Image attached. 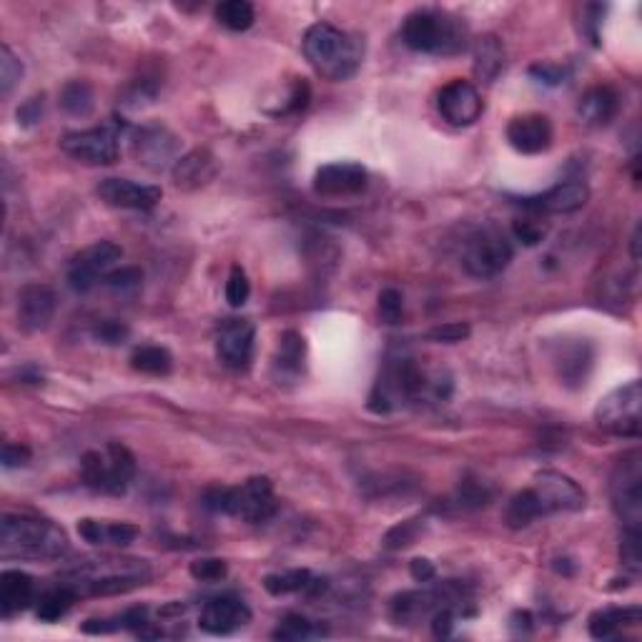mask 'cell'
I'll return each instance as SVG.
<instances>
[{
	"instance_id": "cell-1",
	"label": "cell",
	"mask_w": 642,
	"mask_h": 642,
	"mask_svg": "<svg viewBox=\"0 0 642 642\" xmlns=\"http://www.w3.org/2000/svg\"><path fill=\"white\" fill-rule=\"evenodd\" d=\"M301 48L311 68L329 81H349L364 61L362 38L332 23H314L304 33Z\"/></svg>"
},
{
	"instance_id": "cell-2",
	"label": "cell",
	"mask_w": 642,
	"mask_h": 642,
	"mask_svg": "<svg viewBox=\"0 0 642 642\" xmlns=\"http://www.w3.org/2000/svg\"><path fill=\"white\" fill-rule=\"evenodd\" d=\"M0 552L21 560H61L68 552V537L56 522L33 515H3Z\"/></svg>"
},
{
	"instance_id": "cell-3",
	"label": "cell",
	"mask_w": 642,
	"mask_h": 642,
	"mask_svg": "<svg viewBox=\"0 0 642 642\" xmlns=\"http://www.w3.org/2000/svg\"><path fill=\"white\" fill-rule=\"evenodd\" d=\"M432 389L437 399H447V392H442V384L429 382L424 369L414 362L412 357H389L374 382L372 394H369V409L374 414H389L414 399L424 397V392Z\"/></svg>"
},
{
	"instance_id": "cell-4",
	"label": "cell",
	"mask_w": 642,
	"mask_h": 642,
	"mask_svg": "<svg viewBox=\"0 0 642 642\" xmlns=\"http://www.w3.org/2000/svg\"><path fill=\"white\" fill-rule=\"evenodd\" d=\"M68 582L78 595H118L146 585L151 567L133 557H98L86 560L68 572Z\"/></svg>"
},
{
	"instance_id": "cell-5",
	"label": "cell",
	"mask_w": 642,
	"mask_h": 642,
	"mask_svg": "<svg viewBox=\"0 0 642 642\" xmlns=\"http://www.w3.org/2000/svg\"><path fill=\"white\" fill-rule=\"evenodd\" d=\"M404 46L427 56H457L467 48L469 31L459 18L434 8H422L404 18Z\"/></svg>"
},
{
	"instance_id": "cell-6",
	"label": "cell",
	"mask_w": 642,
	"mask_h": 642,
	"mask_svg": "<svg viewBox=\"0 0 642 642\" xmlns=\"http://www.w3.org/2000/svg\"><path fill=\"white\" fill-rule=\"evenodd\" d=\"M204 507L219 515L239 517L249 525H261L276 512L274 485L269 477H251L239 487H211L204 492Z\"/></svg>"
},
{
	"instance_id": "cell-7",
	"label": "cell",
	"mask_w": 642,
	"mask_h": 642,
	"mask_svg": "<svg viewBox=\"0 0 642 642\" xmlns=\"http://www.w3.org/2000/svg\"><path fill=\"white\" fill-rule=\"evenodd\" d=\"M83 485L101 495H123L136 477V457L123 444L111 442L103 449H91L81 459Z\"/></svg>"
},
{
	"instance_id": "cell-8",
	"label": "cell",
	"mask_w": 642,
	"mask_h": 642,
	"mask_svg": "<svg viewBox=\"0 0 642 642\" xmlns=\"http://www.w3.org/2000/svg\"><path fill=\"white\" fill-rule=\"evenodd\" d=\"M595 422L602 432L612 437L637 439L642 432V387L637 379L612 389L600 399L595 409Z\"/></svg>"
},
{
	"instance_id": "cell-9",
	"label": "cell",
	"mask_w": 642,
	"mask_h": 642,
	"mask_svg": "<svg viewBox=\"0 0 642 642\" xmlns=\"http://www.w3.org/2000/svg\"><path fill=\"white\" fill-rule=\"evenodd\" d=\"M610 500L615 515L627 530H640L642 522V454L630 449L617 459L610 474Z\"/></svg>"
},
{
	"instance_id": "cell-10",
	"label": "cell",
	"mask_w": 642,
	"mask_h": 642,
	"mask_svg": "<svg viewBox=\"0 0 642 642\" xmlns=\"http://www.w3.org/2000/svg\"><path fill=\"white\" fill-rule=\"evenodd\" d=\"M512 256L515 251H512L510 239L495 226H485V229L474 231L464 244L462 266L474 279H492L510 266Z\"/></svg>"
},
{
	"instance_id": "cell-11",
	"label": "cell",
	"mask_w": 642,
	"mask_h": 642,
	"mask_svg": "<svg viewBox=\"0 0 642 642\" xmlns=\"http://www.w3.org/2000/svg\"><path fill=\"white\" fill-rule=\"evenodd\" d=\"M61 148L86 166H111L121 153V128L118 123H106L86 131H71L61 138Z\"/></svg>"
},
{
	"instance_id": "cell-12",
	"label": "cell",
	"mask_w": 642,
	"mask_h": 642,
	"mask_svg": "<svg viewBox=\"0 0 642 642\" xmlns=\"http://www.w3.org/2000/svg\"><path fill=\"white\" fill-rule=\"evenodd\" d=\"M121 259L123 249L113 241H96V244L86 246L68 264V286L78 294H86L98 281L106 279Z\"/></svg>"
},
{
	"instance_id": "cell-13",
	"label": "cell",
	"mask_w": 642,
	"mask_h": 642,
	"mask_svg": "<svg viewBox=\"0 0 642 642\" xmlns=\"http://www.w3.org/2000/svg\"><path fill=\"white\" fill-rule=\"evenodd\" d=\"M457 600H462V590L454 585H439L434 590H407L394 597L389 605V617L397 625H417L429 620L442 607H454Z\"/></svg>"
},
{
	"instance_id": "cell-14",
	"label": "cell",
	"mask_w": 642,
	"mask_h": 642,
	"mask_svg": "<svg viewBox=\"0 0 642 642\" xmlns=\"http://www.w3.org/2000/svg\"><path fill=\"white\" fill-rule=\"evenodd\" d=\"M133 156L148 171H164L179 161V138L166 126H141L133 133Z\"/></svg>"
},
{
	"instance_id": "cell-15",
	"label": "cell",
	"mask_w": 642,
	"mask_h": 642,
	"mask_svg": "<svg viewBox=\"0 0 642 642\" xmlns=\"http://www.w3.org/2000/svg\"><path fill=\"white\" fill-rule=\"evenodd\" d=\"M532 490L540 500L545 517L555 515V512H580L587 502L585 492L575 479L555 472V469H545V472L537 474Z\"/></svg>"
},
{
	"instance_id": "cell-16",
	"label": "cell",
	"mask_w": 642,
	"mask_h": 642,
	"mask_svg": "<svg viewBox=\"0 0 642 642\" xmlns=\"http://www.w3.org/2000/svg\"><path fill=\"white\" fill-rule=\"evenodd\" d=\"M437 108L442 113V118L452 126H472L482 111H485V101L479 96L477 88L472 86L469 81H449L447 86L439 91L437 96Z\"/></svg>"
},
{
	"instance_id": "cell-17",
	"label": "cell",
	"mask_w": 642,
	"mask_h": 642,
	"mask_svg": "<svg viewBox=\"0 0 642 642\" xmlns=\"http://www.w3.org/2000/svg\"><path fill=\"white\" fill-rule=\"evenodd\" d=\"M256 327L249 319H229L216 337L219 362L229 369H246L254 357Z\"/></svg>"
},
{
	"instance_id": "cell-18",
	"label": "cell",
	"mask_w": 642,
	"mask_h": 642,
	"mask_svg": "<svg viewBox=\"0 0 642 642\" xmlns=\"http://www.w3.org/2000/svg\"><path fill=\"white\" fill-rule=\"evenodd\" d=\"M590 199V189L582 181H565V184H557L552 189H547L545 194L537 196H525L517 204L522 209H527L530 214L542 216V214H575Z\"/></svg>"
},
{
	"instance_id": "cell-19",
	"label": "cell",
	"mask_w": 642,
	"mask_h": 642,
	"mask_svg": "<svg viewBox=\"0 0 642 642\" xmlns=\"http://www.w3.org/2000/svg\"><path fill=\"white\" fill-rule=\"evenodd\" d=\"M251 610L244 600L239 597H214L206 602L199 612V627L209 635H229V632L239 630V627L249 625Z\"/></svg>"
},
{
	"instance_id": "cell-20",
	"label": "cell",
	"mask_w": 642,
	"mask_h": 642,
	"mask_svg": "<svg viewBox=\"0 0 642 642\" xmlns=\"http://www.w3.org/2000/svg\"><path fill=\"white\" fill-rule=\"evenodd\" d=\"M552 123L542 113H522L507 123V141L517 153L537 156L552 146Z\"/></svg>"
},
{
	"instance_id": "cell-21",
	"label": "cell",
	"mask_w": 642,
	"mask_h": 642,
	"mask_svg": "<svg viewBox=\"0 0 642 642\" xmlns=\"http://www.w3.org/2000/svg\"><path fill=\"white\" fill-rule=\"evenodd\" d=\"M164 191L151 184H136L131 179H106L98 186V196L113 209L148 211L161 201Z\"/></svg>"
},
{
	"instance_id": "cell-22",
	"label": "cell",
	"mask_w": 642,
	"mask_h": 642,
	"mask_svg": "<svg viewBox=\"0 0 642 642\" xmlns=\"http://www.w3.org/2000/svg\"><path fill=\"white\" fill-rule=\"evenodd\" d=\"M56 316V294L46 284H28L18 294V324L26 332H43Z\"/></svg>"
},
{
	"instance_id": "cell-23",
	"label": "cell",
	"mask_w": 642,
	"mask_h": 642,
	"mask_svg": "<svg viewBox=\"0 0 642 642\" xmlns=\"http://www.w3.org/2000/svg\"><path fill=\"white\" fill-rule=\"evenodd\" d=\"M367 169L352 161H339V164L321 166L314 176V191L321 196H352L364 191L367 186Z\"/></svg>"
},
{
	"instance_id": "cell-24",
	"label": "cell",
	"mask_w": 642,
	"mask_h": 642,
	"mask_svg": "<svg viewBox=\"0 0 642 642\" xmlns=\"http://www.w3.org/2000/svg\"><path fill=\"white\" fill-rule=\"evenodd\" d=\"M36 597V582L23 570H6L0 575V615L13 617L26 610Z\"/></svg>"
},
{
	"instance_id": "cell-25",
	"label": "cell",
	"mask_w": 642,
	"mask_h": 642,
	"mask_svg": "<svg viewBox=\"0 0 642 642\" xmlns=\"http://www.w3.org/2000/svg\"><path fill=\"white\" fill-rule=\"evenodd\" d=\"M216 174V158L211 156L206 148H196V151L186 153L174 164V184L179 189H199V186L209 184Z\"/></svg>"
},
{
	"instance_id": "cell-26",
	"label": "cell",
	"mask_w": 642,
	"mask_h": 642,
	"mask_svg": "<svg viewBox=\"0 0 642 642\" xmlns=\"http://www.w3.org/2000/svg\"><path fill=\"white\" fill-rule=\"evenodd\" d=\"M577 111H580V118L587 126L602 128L607 126V123H612V118L620 111V96H617L610 86L590 88V91L582 96Z\"/></svg>"
},
{
	"instance_id": "cell-27",
	"label": "cell",
	"mask_w": 642,
	"mask_h": 642,
	"mask_svg": "<svg viewBox=\"0 0 642 642\" xmlns=\"http://www.w3.org/2000/svg\"><path fill=\"white\" fill-rule=\"evenodd\" d=\"M592 359H595V354H592V347L587 342L565 344L562 352L555 357L562 382H565L567 387H580V384H585L592 367Z\"/></svg>"
},
{
	"instance_id": "cell-28",
	"label": "cell",
	"mask_w": 642,
	"mask_h": 642,
	"mask_svg": "<svg viewBox=\"0 0 642 642\" xmlns=\"http://www.w3.org/2000/svg\"><path fill=\"white\" fill-rule=\"evenodd\" d=\"M329 582L324 577H314L309 570H286L276 575L264 577V587L271 595H291V592H304V595H319L327 590Z\"/></svg>"
},
{
	"instance_id": "cell-29",
	"label": "cell",
	"mask_w": 642,
	"mask_h": 642,
	"mask_svg": "<svg viewBox=\"0 0 642 642\" xmlns=\"http://www.w3.org/2000/svg\"><path fill=\"white\" fill-rule=\"evenodd\" d=\"M505 71V46L497 36H482L474 41V73L479 81L492 83Z\"/></svg>"
},
{
	"instance_id": "cell-30",
	"label": "cell",
	"mask_w": 642,
	"mask_h": 642,
	"mask_svg": "<svg viewBox=\"0 0 642 642\" xmlns=\"http://www.w3.org/2000/svg\"><path fill=\"white\" fill-rule=\"evenodd\" d=\"M306 359V344L299 332H286L279 339V352L274 359V374L276 379H296L304 372Z\"/></svg>"
},
{
	"instance_id": "cell-31",
	"label": "cell",
	"mask_w": 642,
	"mask_h": 642,
	"mask_svg": "<svg viewBox=\"0 0 642 642\" xmlns=\"http://www.w3.org/2000/svg\"><path fill=\"white\" fill-rule=\"evenodd\" d=\"M637 622H640V607H607L590 617V635L595 640H610L622 627L637 625Z\"/></svg>"
},
{
	"instance_id": "cell-32",
	"label": "cell",
	"mask_w": 642,
	"mask_h": 642,
	"mask_svg": "<svg viewBox=\"0 0 642 642\" xmlns=\"http://www.w3.org/2000/svg\"><path fill=\"white\" fill-rule=\"evenodd\" d=\"M540 517H545V512H542V505H540V500H537V495L532 487L530 490L517 492V495L512 497L505 507V522L512 527V530L530 527L532 522L540 520Z\"/></svg>"
},
{
	"instance_id": "cell-33",
	"label": "cell",
	"mask_w": 642,
	"mask_h": 642,
	"mask_svg": "<svg viewBox=\"0 0 642 642\" xmlns=\"http://www.w3.org/2000/svg\"><path fill=\"white\" fill-rule=\"evenodd\" d=\"M76 600H78V592L73 590L71 585H66V582L58 587H53V590H48L46 595H41V600H38V605H36L38 620H43V622L61 620V617L71 610L73 602Z\"/></svg>"
},
{
	"instance_id": "cell-34",
	"label": "cell",
	"mask_w": 642,
	"mask_h": 642,
	"mask_svg": "<svg viewBox=\"0 0 642 642\" xmlns=\"http://www.w3.org/2000/svg\"><path fill=\"white\" fill-rule=\"evenodd\" d=\"M58 103H61V108L68 116L86 118L96 106V96H93V88L88 81H68L63 86Z\"/></svg>"
},
{
	"instance_id": "cell-35",
	"label": "cell",
	"mask_w": 642,
	"mask_h": 642,
	"mask_svg": "<svg viewBox=\"0 0 642 642\" xmlns=\"http://www.w3.org/2000/svg\"><path fill=\"white\" fill-rule=\"evenodd\" d=\"M131 367L151 377H166L174 369V357L164 347H141L131 354Z\"/></svg>"
},
{
	"instance_id": "cell-36",
	"label": "cell",
	"mask_w": 642,
	"mask_h": 642,
	"mask_svg": "<svg viewBox=\"0 0 642 642\" xmlns=\"http://www.w3.org/2000/svg\"><path fill=\"white\" fill-rule=\"evenodd\" d=\"M216 21L224 28H229V31L241 33L254 26L256 11L246 0H226V3H221V6L216 8Z\"/></svg>"
},
{
	"instance_id": "cell-37",
	"label": "cell",
	"mask_w": 642,
	"mask_h": 642,
	"mask_svg": "<svg viewBox=\"0 0 642 642\" xmlns=\"http://www.w3.org/2000/svg\"><path fill=\"white\" fill-rule=\"evenodd\" d=\"M316 635H324V630L316 627L309 617L299 615V612L286 615L284 620L279 622V627L271 632L274 640H309V637H316Z\"/></svg>"
},
{
	"instance_id": "cell-38",
	"label": "cell",
	"mask_w": 642,
	"mask_h": 642,
	"mask_svg": "<svg viewBox=\"0 0 642 642\" xmlns=\"http://www.w3.org/2000/svg\"><path fill=\"white\" fill-rule=\"evenodd\" d=\"M21 76L23 63L18 61L16 53L8 46L0 48V93H3V96H11V91L18 86Z\"/></svg>"
},
{
	"instance_id": "cell-39",
	"label": "cell",
	"mask_w": 642,
	"mask_h": 642,
	"mask_svg": "<svg viewBox=\"0 0 642 642\" xmlns=\"http://www.w3.org/2000/svg\"><path fill=\"white\" fill-rule=\"evenodd\" d=\"M249 294H251L249 276H246V271L241 269V266H234L229 274V281H226V301H229L234 309H239V306H244L246 301H249Z\"/></svg>"
},
{
	"instance_id": "cell-40",
	"label": "cell",
	"mask_w": 642,
	"mask_h": 642,
	"mask_svg": "<svg viewBox=\"0 0 642 642\" xmlns=\"http://www.w3.org/2000/svg\"><path fill=\"white\" fill-rule=\"evenodd\" d=\"M138 537V530L128 522H103L101 525V545L126 547Z\"/></svg>"
},
{
	"instance_id": "cell-41",
	"label": "cell",
	"mask_w": 642,
	"mask_h": 642,
	"mask_svg": "<svg viewBox=\"0 0 642 642\" xmlns=\"http://www.w3.org/2000/svg\"><path fill=\"white\" fill-rule=\"evenodd\" d=\"M422 527L424 525L419 520L402 522V525H397L394 530L387 532V537H384V547H387V550H404V547H409L414 540H417Z\"/></svg>"
},
{
	"instance_id": "cell-42",
	"label": "cell",
	"mask_w": 642,
	"mask_h": 642,
	"mask_svg": "<svg viewBox=\"0 0 642 642\" xmlns=\"http://www.w3.org/2000/svg\"><path fill=\"white\" fill-rule=\"evenodd\" d=\"M379 316L384 324H399L404 316V299L397 289H384L379 294Z\"/></svg>"
},
{
	"instance_id": "cell-43",
	"label": "cell",
	"mask_w": 642,
	"mask_h": 642,
	"mask_svg": "<svg viewBox=\"0 0 642 642\" xmlns=\"http://www.w3.org/2000/svg\"><path fill=\"white\" fill-rule=\"evenodd\" d=\"M622 562L630 572H640V530H622Z\"/></svg>"
},
{
	"instance_id": "cell-44",
	"label": "cell",
	"mask_w": 642,
	"mask_h": 642,
	"mask_svg": "<svg viewBox=\"0 0 642 642\" xmlns=\"http://www.w3.org/2000/svg\"><path fill=\"white\" fill-rule=\"evenodd\" d=\"M128 327L123 324V321H116V319H108V321H101L96 329H93V337L98 339L101 344H108V347H116V344H123L128 339Z\"/></svg>"
},
{
	"instance_id": "cell-45",
	"label": "cell",
	"mask_w": 642,
	"mask_h": 642,
	"mask_svg": "<svg viewBox=\"0 0 642 642\" xmlns=\"http://www.w3.org/2000/svg\"><path fill=\"white\" fill-rule=\"evenodd\" d=\"M469 332H472L469 324H462V321H449V324H442V327H434L427 337L439 344H457L462 342V339H467Z\"/></svg>"
},
{
	"instance_id": "cell-46",
	"label": "cell",
	"mask_w": 642,
	"mask_h": 642,
	"mask_svg": "<svg viewBox=\"0 0 642 642\" xmlns=\"http://www.w3.org/2000/svg\"><path fill=\"white\" fill-rule=\"evenodd\" d=\"M311 98V91H309V83L306 81H296L294 86H291L289 91V98L284 101V106L276 111V116H286V113H299L304 111L306 103H309Z\"/></svg>"
},
{
	"instance_id": "cell-47",
	"label": "cell",
	"mask_w": 642,
	"mask_h": 642,
	"mask_svg": "<svg viewBox=\"0 0 642 642\" xmlns=\"http://www.w3.org/2000/svg\"><path fill=\"white\" fill-rule=\"evenodd\" d=\"M141 279H143L141 271L133 269V266H126V269L111 271V274H108L103 281H106V284L116 291H133L141 286Z\"/></svg>"
},
{
	"instance_id": "cell-48",
	"label": "cell",
	"mask_w": 642,
	"mask_h": 642,
	"mask_svg": "<svg viewBox=\"0 0 642 642\" xmlns=\"http://www.w3.org/2000/svg\"><path fill=\"white\" fill-rule=\"evenodd\" d=\"M512 231H515V236L525 246H537L542 241V236H545V226L537 221L535 214H532V219H517Z\"/></svg>"
},
{
	"instance_id": "cell-49",
	"label": "cell",
	"mask_w": 642,
	"mask_h": 642,
	"mask_svg": "<svg viewBox=\"0 0 642 642\" xmlns=\"http://www.w3.org/2000/svg\"><path fill=\"white\" fill-rule=\"evenodd\" d=\"M530 76L545 86H560V83H565L567 73L565 68L555 66V63H535V66H530Z\"/></svg>"
},
{
	"instance_id": "cell-50",
	"label": "cell",
	"mask_w": 642,
	"mask_h": 642,
	"mask_svg": "<svg viewBox=\"0 0 642 642\" xmlns=\"http://www.w3.org/2000/svg\"><path fill=\"white\" fill-rule=\"evenodd\" d=\"M191 575L201 582H216L226 575L224 560H199L191 565Z\"/></svg>"
},
{
	"instance_id": "cell-51",
	"label": "cell",
	"mask_w": 642,
	"mask_h": 642,
	"mask_svg": "<svg viewBox=\"0 0 642 642\" xmlns=\"http://www.w3.org/2000/svg\"><path fill=\"white\" fill-rule=\"evenodd\" d=\"M31 462V449L26 444H13L8 442L3 447V467L6 469H16V467H26Z\"/></svg>"
},
{
	"instance_id": "cell-52",
	"label": "cell",
	"mask_w": 642,
	"mask_h": 642,
	"mask_svg": "<svg viewBox=\"0 0 642 642\" xmlns=\"http://www.w3.org/2000/svg\"><path fill=\"white\" fill-rule=\"evenodd\" d=\"M429 622H432L434 637H449L454 630L452 607H442V610H437L432 617H429Z\"/></svg>"
},
{
	"instance_id": "cell-53",
	"label": "cell",
	"mask_w": 642,
	"mask_h": 642,
	"mask_svg": "<svg viewBox=\"0 0 642 642\" xmlns=\"http://www.w3.org/2000/svg\"><path fill=\"white\" fill-rule=\"evenodd\" d=\"M41 116H43V96H33L31 101H26L21 108H18V121L26 123V126L38 123L41 121Z\"/></svg>"
},
{
	"instance_id": "cell-54",
	"label": "cell",
	"mask_w": 642,
	"mask_h": 642,
	"mask_svg": "<svg viewBox=\"0 0 642 642\" xmlns=\"http://www.w3.org/2000/svg\"><path fill=\"white\" fill-rule=\"evenodd\" d=\"M101 525L98 520H81L78 522V535L88 542V545L101 547Z\"/></svg>"
},
{
	"instance_id": "cell-55",
	"label": "cell",
	"mask_w": 642,
	"mask_h": 642,
	"mask_svg": "<svg viewBox=\"0 0 642 642\" xmlns=\"http://www.w3.org/2000/svg\"><path fill=\"white\" fill-rule=\"evenodd\" d=\"M412 577L417 582H429L434 580V575H437V570H434V565L429 560H424V557H417V560H412Z\"/></svg>"
},
{
	"instance_id": "cell-56",
	"label": "cell",
	"mask_w": 642,
	"mask_h": 642,
	"mask_svg": "<svg viewBox=\"0 0 642 642\" xmlns=\"http://www.w3.org/2000/svg\"><path fill=\"white\" fill-rule=\"evenodd\" d=\"M512 630H515L517 635H530L532 632L530 612H515V615H512Z\"/></svg>"
},
{
	"instance_id": "cell-57",
	"label": "cell",
	"mask_w": 642,
	"mask_h": 642,
	"mask_svg": "<svg viewBox=\"0 0 642 642\" xmlns=\"http://www.w3.org/2000/svg\"><path fill=\"white\" fill-rule=\"evenodd\" d=\"M637 246H640V226H637L635 234H632V256H635V259H640V249H637Z\"/></svg>"
}]
</instances>
